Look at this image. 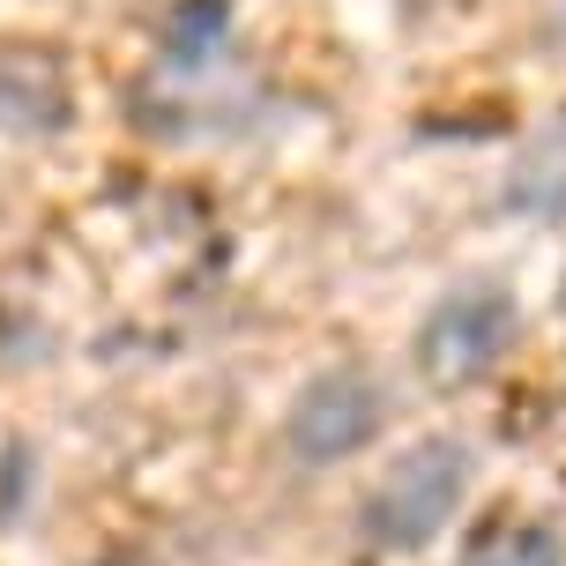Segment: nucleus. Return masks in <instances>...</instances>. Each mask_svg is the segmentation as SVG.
<instances>
[{
	"label": "nucleus",
	"mask_w": 566,
	"mask_h": 566,
	"mask_svg": "<svg viewBox=\"0 0 566 566\" xmlns=\"http://www.w3.org/2000/svg\"><path fill=\"white\" fill-rule=\"evenodd\" d=\"M470 484H478L470 440L424 432V440H410V448L380 470V484H373L366 507H358V530H366V544H380V552H424V544L462 514Z\"/></svg>",
	"instance_id": "f257e3e1"
},
{
	"label": "nucleus",
	"mask_w": 566,
	"mask_h": 566,
	"mask_svg": "<svg viewBox=\"0 0 566 566\" xmlns=\"http://www.w3.org/2000/svg\"><path fill=\"white\" fill-rule=\"evenodd\" d=\"M522 336V298H514L507 276H462L448 283L432 306H424L418 336H410V358H418V380L424 388H478L484 373L500 366Z\"/></svg>",
	"instance_id": "f03ea898"
},
{
	"label": "nucleus",
	"mask_w": 566,
	"mask_h": 566,
	"mask_svg": "<svg viewBox=\"0 0 566 566\" xmlns=\"http://www.w3.org/2000/svg\"><path fill=\"white\" fill-rule=\"evenodd\" d=\"M388 432V380L373 366H321L283 410V448L306 470L350 462Z\"/></svg>",
	"instance_id": "7ed1b4c3"
},
{
	"label": "nucleus",
	"mask_w": 566,
	"mask_h": 566,
	"mask_svg": "<svg viewBox=\"0 0 566 566\" xmlns=\"http://www.w3.org/2000/svg\"><path fill=\"white\" fill-rule=\"evenodd\" d=\"M67 75L38 45H0V127L8 135H60L67 127Z\"/></svg>",
	"instance_id": "20e7f679"
},
{
	"label": "nucleus",
	"mask_w": 566,
	"mask_h": 566,
	"mask_svg": "<svg viewBox=\"0 0 566 566\" xmlns=\"http://www.w3.org/2000/svg\"><path fill=\"white\" fill-rule=\"evenodd\" d=\"M462 566H566V537L537 514H500L470 537Z\"/></svg>",
	"instance_id": "39448f33"
},
{
	"label": "nucleus",
	"mask_w": 566,
	"mask_h": 566,
	"mask_svg": "<svg viewBox=\"0 0 566 566\" xmlns=\"http://www.w3.org/2000/svg\"><path fill=\"white\" fill-rule=\"evenodd\" d=\"M224 30H231V0H179L165 23V60L171 67H209L224 53Z\"/></svg>",
	"instance_id": "423d86ee"
},
{
	"label": "nucleus",
	"mask_w": 566,
	"mask_h": 566,
	"mask_svg": "<svg viewBox=\"0 0 566 566\" xmlns=\"http://www.w3.org/2000/svg\"><path fill=\"white\" fill-rule=\"evenodd\" d=\"M90 566H157L149 552H105V559H90Z\"/></svg>",
	"instance_id": "0eeeda50"
},
{
	"label": "nucleus",
	"mask_w": 566,
	"mask_h": 566,
	"mask_svg": "<svg viewBox=\"0 0 566 566\" xmlns=\"http://www.w3.org/2000/svg\"><path fill=\"white\" fill-rule=\"evenodd\" d=\"M559 45H566V0H559Z\"/></svg>",
	"instance_id": "6e6552de"
}]
</instances>
